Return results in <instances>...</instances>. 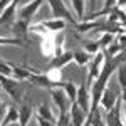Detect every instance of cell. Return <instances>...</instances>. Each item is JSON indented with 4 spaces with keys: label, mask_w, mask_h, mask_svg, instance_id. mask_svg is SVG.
Here are the masks:
<instances>
[{
    "label": "cell",
    "mask_w": 126,
    "mask_h": 126,
    "mask_svg": "<svg viewBox=\"0 0 126 126\" xmlns=\"http://www.w3.org/2000/svg\"><path fill=\"white\" fill-rule=\"evenodd\" d=\"M104 64H106L104 52L99 50L96 56H93V59H91L89 64H87V81H86L87 87H91V84L99 78V74H101V71H103V67H104Z\"/></svg>",
    "instance_id": "6da1fadb"
},
{
    "label": "cell",
    "mask_w": 126,
    "mask_h": 126,
    "mask_svg": "<svg viewBox=\"0 0 126 126\" xmlns=\"http://www.w3.org/2000/svg\"><path fill=\"white\" fill-rule=\"evenodd\" d=\"M64 29H66V20H62V19L42 20L37 25L30 24V30H34V32H44V30H47L49 34H57V32H62Z\"/></svg>",
    "instance_id": "7a4b0ae2"
},
{
    "label": "cell",
    "mask_w": 126,
    "mask_h": 126,
    "mask_svg": "<svg viewBox=\"0 0 126 126\" xmlns=\"http://www.w3.org/2000/svg\"><path fill=\"white\" fill-rule=\"evenodd\" d=\"M0 86L2 89L9 94L14 101H20L22 99V89H20V81L14 78H7V76H2L0 74Z\"/></svg>",
    "instance_id": "3957f363"
},
{
    "label": "cell",
    "mask_w": 126,
    "mask_h": 126,
    "mask_svg": "<svg viewBox=\"0 0 126 126\" xmlns=\"http://www.w3.org/2000/svg\"><path fill=\"white\" fill-rule=\"evenodd\" d=\"M42 3H44V0H30V2H27V3H24V5L17 10V19L30 24L32 19L35 17V14L39 12Z\"/></svg>",
    "instance_id": "277c9868"
},
{
    "label": "cell",
    "mask_w": 126,
    "mask_h": 126,
    "mask_svg": "<svg viewBox=\"0 0 126 126\" xmlns=\"http://www.w3.org/2000/svg\"><path fill=\"white\" fill-rule=\"evenodd\" d=\"M50 7V14L54 19H62V20H71L72 24L74 22V17H72V12L67 9V5H64L62 0H46Z\"/></svg>",
    "instance_id": "5b68a950"
},
{
    "label": "cell",
    "mask_w": 126,
    "mask_h": 126,
    "mask_svg": "<svg viewBox=\"0 0 126 126\" xmlns=\"http://www.w3.org/2000/svg\"><path fill=\"white\" fill-rule=\"evenodd\" d=\"M50 97H52V101H54V104L57 106L59 109V114H64V113H69V109H71V101H69V97L66 96V93L61 89V87H52L50 91Z\"/></svg>",
    "instance_id": "8992f818"
},
{
    "label": "cell",
    "mask_w": 126,
    "mask_h": 126,
    "mask_svg": "<svg viewBox=\"0 0 126 126\" xmlns=\"http://www.w3.org/2000/svg\"><path fill=\"white\" fill-rule=\"evenodd\" d=\"M74 61V54H72V50H64L61 56H56V57L50 59V62H49L47 66V71H61V69H64L67 64H71Z\"/></svg>",
    "instance_id": "52a82bcc"
},
{
    "label": "cell",
    "mask_w": 126,
    "mask_h": 126,
    "mask_svg": "<svg viewBox=\"0 0 126 126\" xmlns=\"http://www.w3.org/2000/svg\"><path fill=\"white\" fill-rule=\"evenodd\" d=\"M29 81L32 86H35V87H40V89H52V87H56V84L49 79L47 74H44V72H40V71H34V72H30V76H29Z\"/></svg>",
    "instance_id": "ba28073f"
},
{
    "label": "cell",
    "mask_w": 126,
    "mask_h": 126,
    "mask_svg": "<svg viewBox=\"0 0 126 126\" xmlns=\"http://www.w3.org/2000/svg\"><path fill=\"white\" fill-rule=\"evenodd\" d=\"M76 103L79 104L81 109H84L87 114H89V108H91V94H89V87H87L86 81L79 86V91H78V99Z\"/></svg>",
    "instance_id": "9c48e42d"
},
{
    "label": "cell",
    "mask_w": 126,
    "mask_h": 126,
    "mask_svg": "<svg viewBox=\"0 0 126 126\" xmlns=\"http://www.w3.org/2000/svg\"><path fill=\"white\" fill-rule=\"evenodd\" d=\"M69 114H71V123H72V126H84V123H86V119H87V113L84 109L79 108L78 103H72L71 104Z\"/></svg>",
    "instance_id": "30bf717a"
},
{
    "label": "cell",
    "mask_w": 126,
    "mask_h": 126,
    "mask_svg": "<svg viewBox=\"0 0 126 126\" xmlns=\"http://www.w3.org/2000/svg\"><path fill=\"white\" fill-rule=\"evenodd\" d=\"M10 30H12V37L27 40V34H29V30H30V24H29V22H24V20H20V19H17L14 24H12Z\"/></svg>",
    "instance_id": "8fae6325"
},
{
    "label": "cell",
    "mask_w": 126,
    "mask_h": 126,
    "mask_svg": "<svg viewBox=\"0 0 126 126\" xmlns=\"http://www.w3.org/2000/svg\"><path fill=\"white\" fill-rule=\"evenodd\" d=\"M116 103H118V96H116V93L113 91V89H109V87H106L104 89V93H103V96H101V108L106 111V113H109L113 108L116 106Z\"/></svg>",
    "instance_id": "7c38bea8"
},
{
    "label": "cell",
    "mask_w": 126,
    "mask_h": 126,
    "mask_svg": "<svg viewBox=\"0 0 126 126\" xmlns=\"http://www.w3.org/2000/svg\"><path fill=\"white\" fill-rule=\"evenodd\" d=\"M32 118H35V109L29 104H22L19 108V126H27Z\"/></svg>",
    "instance_id": "4fadbf2b"
},
{
    "label": "cell",
    "mask_w": 126,
    "mask_h": 126,
    "mask_svg": "<svg viewBox=\"0 0 126 126\" xmlns=\"http://www.w3.org/2000/svg\"><path fill=\"white\" fill-rule=\"evenodd\" d=\"M56 87H61V89L66 93V96L69 97V101H71V103H76L79 86H76V84H74V82H71V81H61Z\"/></svg>",
    "instance_id": "5bb4252c"
},
{
    "label": "cell",
    "mask_w": 126,
    "mask_h": 126,
    "mask_svg": "<svg viewBox=\"0 0 126 126\" xmlns=\"http://www.w3.org/2000/svg\"><path fill=\"white\" fill-rule=\"evenodd\" d=\"M35 69H30L27 66H15L12 64V78L17 81H27L30 76V72H34Z\"/></svg>",
    "instance_id": "9a60e30c"
},
{
    "label": "cell",
    "mask_w": 126,
    "mask_h": 126,
    "mask_svg": "<svg viewBox=\"0 0 126 126\" xmlns=\"http://www.w3.org/2000/svg\"><path fill=\"white\" fill-rule=\"evenodd\" d=\"M14 123H19V109L15 106H7L3 119H2V126H9Z\"/></svg>",
    "instance_id": "2e32d148"
},
{
    "label": "cell",
    "mask_w": 126,
    "mask_h": 126,
    "mask_svg": "<svg viewBox=\"0 0 126 126\" xmlns=\"http://www.w3.org/2000/svg\"><path fill=\"white\" fill-rule=\"evenodd\" d=\"M35 114L40 116V118H44V119H47V121H50V123H54V125H56V121H57V118L54 116L52 109H50L49 104H46V103H40L39 106L35 108Z\"/></svg>",
    "instance_id": "e0dca14e"
},
{
    "label": "cell",
    "mask_w": 126,
    "mask_h": 126,
    "mask_svg": "<svg viewBox=\"0 0 126 126\" xmlns=\"http://www.w3.org/2000/svg\"><path fill=\"white\" fill-rule=\"evenodd\" d=\"M42 54L50 59L56 56V40H54V35H50V37L42 40Z\"/></svg>",
    "instance_id": "ac0fdd59"
},
{
    "label": "cell",
    "mask_w": 126,
    "mask_h": 126,
    "mask_svg": "<svg viewBox=\"0 0 126 126\" xmlns=\"http://www.w3.org/2000/svg\"><path fill=\"white\" fill-rule=\"evenodd\" d=\"M72 54H74V62L78 64V66H81V67H84V66H87L89 64V54H87L84 49H79V50H72Z\"/></svg>",
    "instance_id": "d6986e66"
},
{
    "label": "cell",
    "mask_w": 126,
    "mask_h": 126,
    "mask_svg": "<svg viewBox=\"0 0 126 126\" xmlns=\"http://www.w3.org/2000/svg\"><path fill=\"white\" fill-rule=\"evenodd\" d=\"M72 10L79 20H84V9H86V0H71Z\"/></svg>",
    "instance_id": "ffe728a7"
},
{
    "label": "cell",
    "mask_w": 126,
    "mask_h": 126,
    "mask_svg": "<svg viewBox=\"0 0 126 126\" xmlns=\"http://www.w3.org/2000/svg\"><path fill=\"white\" fill-rule=\"evenodd\" d=\"M0 46H20V47H27V40L17 39V37H3V35H0Z\"/></svg>",
    "instance_id": "44dd1931"
},
{
    "label": "cell",
    "mask_w": 126,
    "mask_h": 126,
    "mask_svg": "<svg viewBox=\"0 0 126 126\" xmlns=\"http://www.w3.org/2000/svg\"><path fill=\"white\" fill-rule=\"evenodd\" d=\"M82 49L86 50L89 56H96L97 52L101 50L99 44H97V40H86V42L82 44Z\"/></svg>",
    "instance_id": "7402d4cb"
},
{
    "label": "cell",
    "mask_w": 126,
    "mask_h": 126,
    "mask_svg": "<svg viewBox=\"0 0 126 126\" xmlns=\"http://www.w3.org/2000/svg\"><path fill=\"white\" fill-rule=\"evenodd\" d=\"M116 71H118V82L121 86V91H126V66L119 64Z\"/></svg>",
    "instance_id": "603a6c76"
},
{
    "label": "cell",
    "mask_w": 126,
    "mask_h": 126,
    "mask_svg": "<svg viewBox=\"0 0 126 126\" xmlns=\"http://www.w3.org/2000/svg\"><path fill=\"white\" fill-rule=\"evenodd\" d=\"M113 42H114V35H113L111 32H103V35L97 39L99 47H108V46H111Z\"/></svg>",
    "instance_id": "cb8c5ba5"
},
{
    "label": "cell",
    "mask_w": 126,
    "mask_h": 126,
    "mask_svg": "<svg viewBox=\"0 0 126 126\" xmlns=\"http://www.w3.org/2000/svg\"><path fill=\"white\" fill-rule=\"evenodd\" d=\"M106 50H108V54H109V56H111L113 59H114V57H118V56H121V54L125 52V49L121 47V46L118 44L116 40H114V42H113L111 46H108V47H106Z\"/></svg>",
    "instance_id": "d4e9b609"
},
{
    "label": "cell",
    "mask_w": 126,
    "mask_h": 126,
    "mask_svg": "<svg viewBox=\"0 0 126 126\" xmlns=\"http://www.w3.org/2000/svg\"><path fill=\"white\" fill-rule=\"evenodd\" d=\"M0 74L7 76V78H12V64L5 62V61H0Z\"/></svg>",
    "instance_id": "484cf974"
},
{
    "label": "cell",
    "mask_w": 126,
    "mask_h": 126,
    "mask_svg": "<svg viewBox=\"0 0 126 126\" xmlns=\"http://www.w3.org/2000/svg\"><path fill=\"white\" fill-rule=\"evenodd\" d=\"M116 42H118V44H119V46H121L123 49L126 47V32H121V34H118Z\"/></svg>",
    "instance_id": "4316f807"
},
{
    "label": "cell",
    "mask_w": 126,
    "mask_h": 126,
    "mask_svg": "<svg viewBox=\"0 0 126 126\" xmlns=\"http://www.w3.org/2000/svg\"><path fill=\"white\" fill-rule=\"evenodd\" d=\"M10 3H12V0H0V15L3 14V10L7 9Z\"/></svg>",
    "instance_id": "83f0119b"
},
{
    "label": "cell",
    "mask_w": 126,
    "mask_h": 126,
    "mask_svg": "<svg viewBox=\"0 0 126 126\" xmlns=\"http://www.w3.org/2000/svg\"><path fill=\"white\" fill-rule=\"evenodd\" d=\"M121 119H123V125L126 126V104H121Z\"/></svg>",
    "instance_id": "f1b7e54d"
},
{
    "label": "cell",
    "mask_w": 126,
    "mask_h": 126,
    "mask_svg": "<svg viewBox=\"0 0 126 126\" xmlns=\"http://www.w3.org/2000/svg\"><path fill=\"white\" fill-rule=\"evenodd\" d=\"M5 109H7V108L3 106V103L0 101V116H3V114H5Z\"/></svg>",
    "instance_id": "f546056e"
},
{
    "label": "cell",
    "mask_w": 126,
    "mask_h": 126,
    "mask_svg": "<svg viewBox=\"0 0 126 126\" xmlns=\"http://www.w3.org/2000/svg\"><path fill=\"white\" fill-rule=\"evenodd\" d=\"M116 7H119V9L126 7V0H118V5H116Z\"/></svg>",
    "instance_id": "4dcf8cb0"
},
{
    "label": "cell",
    "mask_w": 126,
    "mask_h": 126,
    "mask_svg": "<svg viewBox=\"0 0 126 126\" xmlns=\"http://www.w3.org/2000/svg\"><path fill=\"white\" fill-rule=\"evenodd\" d=\"M121 99H123V103L126 104V91H123V97H121Z\"/></svg>",
    "instance_id": "1f68e13d"
},
{
    "label": "cell",
    "mask_w": 126,
    "mask_h": 126,
    "mask_svg": "<svg viewBox=\"0 0 126 126\" xmlns=\"http://www.w3.org/2000/svg\"><path fill=\"white\" fill-rule=\"evenodd\" d=\"M2 119H3V116H0V126H2Z\"/></svg>",
    "instance_id": "d6a6232c"
},
{
    "label": "cell",
    "mask_w": 126,
    "mask_h": 126,
    "mask_svg": "<svg viewBox=\"0 0 126 126\" xmlns=\"http://www.w3.org/2000/svg\"><path fill=\"white\" fill-rule=\"evenodd\" d=\"M94 2H96V0H91V3H94Z\"/></svg>",
    "instance_id": "836d02e7"
},
{
    "label": "cell",
    "mask_w": 126,
    "mask_h": 126,
    "mask_svg": "<svg viewBox=\"0 0 126 126\" xmlns=\"http://www.w3.org/2000/svg\"><path fill=\"white\" fill-rule=\"evenodd\" d=\"M17 2H19V3H20V2H22V0H17Z\"/></svg>",
    "instance_id": "e575fe53"
},
{
    "label": "cell",
    "mask_w": 126,
    "mask_h": 126,
    "mask_svg": "<svg viewBox=\"0 0 126 126\" xmlns=\"http://www.w3.org/2000/svg\"><path fill=\"white\" fill-rule=\"evenodd\" d=\"M0 91H2V86H0Z\"/></svg>",
    "instance_id": "d590c367"
},
{
    "label": "cell",
    "mask_w": 126,
    "mask_h": 126,
    "mask_svg": "<svg viewBox=\"0 0 126 126\" xmlns=\"http://www.w3.org/2000/svg\"><path fill=\"white\" fill-rule=\"evenodd\" d=\"M69 126H72V123H71V125H69Z\"/></svg>",
    "instance_id": "8d00e7d4"
}]
</instances>
